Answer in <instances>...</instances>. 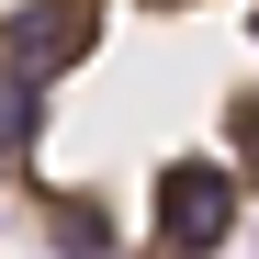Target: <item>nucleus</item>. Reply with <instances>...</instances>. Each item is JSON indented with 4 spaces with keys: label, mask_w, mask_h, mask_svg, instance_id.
<instances>
[{
    "label": "nucleus",
    "mask_w": 259,
    "mask_h": 259,
    "mask_svg": "<svg viewBox=\"0 0 259 259\" xmlns=\"http://www.w3.org/2000/svg\"><path fill=\"white\" fill-rule=\"evenodd\" d=\"M0 214L46 259H226L259 226V0H0Z\"/></svg>",
    "instance_id": "1"
}]
</instances>
